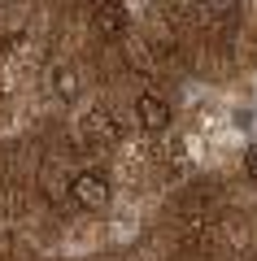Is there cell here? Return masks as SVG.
<instances>
[{"instance_id":"obj_1","label":"cell","mask_w":257,"mask_h":261,"mask_svg":"<svg viewBox=\"0 0 257 261\" xmlns=\"http://www.w3.org/2000/svg\"><path fill=\"white\" fill-rule=\"evenodd\" d=\"M70 196H74V205H83V209H105L109 205V178L101 170H79L70 178Z\"/></svg>"},{"instance_id":"obj_2","label":"cell","mask_w":257,"mask_h":261,"mask_svg":"<svg viewBox=\"0 0 257 261\" xmlns=\"http://www.w3.org/2000/svg\"><path fill=\"white\" fill-rule=\"evenodd\" d=\"M135 118H139V126H144V130H153V135H157V130L170 126V105H166L161 96L144 92V96L135 100Z\"/></svg>"},{"instance_id":"obj_3","label":"cell","mask_w":257,"mask_h":261,"mask_svg":"<svg viewBox=\"0 0 257 261\" xmlns=\"http://www.w3.org/2000/svg\"><path fill=\"white\" fill-rule=\"evenodd\" d=\"M92 27L101 31L105 39H113L122 27H127V9H122V0H101L96 13H92Z\"/></svg>"},{"instance_id":"obj_4","label":"cell","mask_w":257,"mask_h":261,"mask_svg":"<svg viewBox=\"0 0 257 261\" xmlns=\"http://www.w3.org/2000/svg\"><path fill=\"white\" fill-rule=\"evenodd\" d=\"M53 87H57L61 100H74V96H79V83H74V70H70V65H61V70L53 74Z\"/></svg>"},{"instance_id":"obj_5","label":"cell","mask_w":257,"mask_h":261,"mask_svg":"<svg viewBox=\"0 0 257 261\" xmlns=\"http://www.w3.org/2000/svg\"><path fill=\"white\" fill-rule=\"evenodd\" d=\"M205 5H209V13H214V18H231L240 0H205Z\"/></svg>"},{"instance_id":"obj_6","label":"cell","mask_w":257,"mask_h":261,"mask_svg":"<svg viewBox=\"0 0 257 261\" xmlns=\"http://www.w3.org/2000/svg\"><path fill=\"white\" fill-rule=\"evenodd\" d=\"M244 174H248V183H257V144L244 148Z\"/></svg>"}]
</instances>
